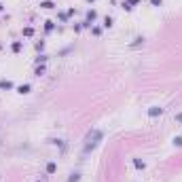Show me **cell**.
Here are the masks:
<instances>
[{
  "label": "cell",
  "instance_id": "1",
  "mask_svg": "<svg viewBox=\"0 0 182 182\" xmlns=\"http://www.w3.org/2000/svg\"><path fill=\"white\" fill-rule=\"evenodd\" d=\"M102 138H104V133H102V129H91L89 133H87V138H85V152H91V150H95L98 146H100V142H102Z\"/></svg>",
  "mask_w": 182,
  "mask_h": 182
},
{
  "label": "cell",
  "instance_id": "2",
  "mask_svg": "<svg viewBox=\"0 0 182 182\" xmlns=\"http://www.w3.org/2000/svg\"><path fill=\"white\" fill-rule=\"evenodd\" d=\"M95 17H98V13H95L93 9H91V11L87 13V17H85V21H83V26H85V28H89V26H91V21H95Z\"/></svg>",
  "mask_w": 182,
  "mask_h": 182
},
{
  "label": "cell",
  "instance_id": "3",
  "mask_svg": "<svg viewBox=\"0 0 182 182\" xmlns=\"http://www.w3.org/2000/svg\"><path fill=\"white\" fill-rule=\"evenodd\" d=\"M163 115V108L161 106H150L148 108V117H161Z\"/></svg>",
  "mask_w": 182,
  "mask_h": 182
},
{
  "label": "cell",
  "instance_id": "4",
  "mask_svg": "<svg viewBox=\"0 0 182 182\" xmlns=\"http://www.w3.org/2000/svg\"><path fill=\"white\" fill-rule=\"evenodd\" d=\"M138 2H140V0H125V2H123V9H125V11H131Z\"/></svg>",
  "mask_w": 182,
  "mask_h": 182
},
{
  "label": "cell",
  "instance_id": "5",
  "mask_svg": "<svg viewBox=\"0 0 182 182\" xmlns=\"http://www.w3.org/2000/svg\"><path fill=\"white\" fill-rule=\"evenodd\" d=\"M53 30H55V21H51V19L44 21V32H53Z\"/></svg>",
  "mask_w": 182,
  "mask_h": 182
},
{
  "label": "cell",
  "instance_id": "6",
  "mask_svg": "<svg viewBox=\"0 0 182 182\" xmlns=\"http://www.w3.org/2000/svg\"><path fill=\"white\" fill-rule=\"evenodd\" d=\"M133 167H135V169H144V167H146V163L142 161V159H133Z\"/></svg>",
  "mask_w": 182,
  "mask_h": 182
},
{
  "label": "cell",
  "instance_id": "7",
  "mask_svg": "<svg viewBox=\"0 0 182 182\" xmlns=\"http://www.w3.org/2000/svg\"><path fill=\"white\" fill-rule=\"evenodd\" d=\"M40 7H42V9H53V7H55V2H53V0H42Z\"/></svg>",
  "mask_w": 182,
  "mask_h": 182
},
{
  "label": "cell",
  "instance_id": "8",
  "mask_svg": "<svg viewBox=\"0 0 182 182\" xmlns=\"http://www.w3.org/2000/svg\"><path fill=\"white\" fill-rule=\"evenodd\" d=\"M30 89H32V87H30L28 83H26V85H19V87H17V91H19V93H30Z\"/></svg>",
  "mask_w": 182,
  "mask_h": 182
},
{
  "label": "cell",
  "instance_id": "9",
  "mask_svg": "<svg viewBox=\"0 0 182 182\" xmlns=\"http://www.w3.org/2000/svg\"><path fill=\"white\" fill-rule=\"evenodd\" d=\"M55 172H57V163H53V161L47 163V174H55Z\"/></svg>",
  "mask_w": 182,
  "mask_h": 182
},
{
  "label": "cell",
  "instance_id": "10",
  "mask_svg": "<svg viewBox=\"0 0 182 182\" xmlns=\"http://www.w3.org/2000/svg\"><path fill=\"white\" fill-rule=\"evenodd\" d=\"M42 74H44V66L38 64V66H36V70H34V76H42Z\"/></svg>",
  "mask_w": 182,
  "mask_h": 182
},
{
  "label": "cell",
  "instance_id": "11",
  "mask_svg": "<svg viewBox=\"0 0 182 182\" xmlns=\"http://www.w3.org/2000/svg\"><path fill=\"white\" fill-rule=\"evenodd\" d=\"M15 85L11 83V81H0V89H13Z\"/></svg>",
  "mask_w": 182,
  "mask_h": 182
},
{
  "label": "cell",
  "instance_id": "12",
  "mask_svg": "<svg viewBox=\"0 0 182 182\" xmlns=\"http://www.w3.org/2000/svg\"><path fill=\"white\" fill-rule=\"evenodd\" d=\"M21 47H24V44H21V42H19V40H15V42H13V44H11V49H13V51H15V53H19V51H21Z\"/></svg>",
  "mask_w": 182,
  "mask_h": 182
},
{
  "label": "cell",
  "instance_id": "13",
  "mask_svg": "<svg viewBox=\"0 0 182 182\" xmlns=\"http://www.w3.org/2000/svg\"><path fill=\"white\" fill-rule=\"evenodd\" d=\"M78 180H81V174H76V172L70 174V178H68V182H78Z\"/></svg>",
  "mask_w": 182,
  "mask_h": 182
},
{
  "label": "cell",
  "instance_id": "14",
  "mask_svg": "<svg viewBox=\"0 0 182 182\" xmlns=\"http://www.w3.org/2000/svg\"><path fill=\"white\" fill-rule=\"evenodd\" d=\"M32 34H34V28H30V26H28V28H24V36H28V38H30Z\"/></svg>",
  "mask_w": 182,
  "mask_h": 182
},
{
  "label": "cell",
  "instance_id": "15",
  "mask_svg": "<svg viewBox=\"0 0 182 182\" xmlns=\"http://www.w3.org/2000/svg\"><path fill=\"white\" fill-rule=\"evenodd\" d=\"M112 26V17H104V28H110Z\"/></svg>",
  "mask_w": 182,
  "mask_h": 182
},
{
  "label": "cell",
  "instance_id": "16",
  "mask_svg": "<svg viewBox=\"0 0 182 182\" xmlns=\"http://www.w3.org/2000/svg\"><path fill=\"white\" fill-rule=\"evenodd\" d=\"M174 144H176L178 148H182V135H178V138H174Z\"/></svg>",
  "mask_w": 182,
  "mask_h": 182
},
{
  "label": "cell",
  "instance_id": "17",
  "mask_svg": "<svg viewBox=\"0 0 182 182\" xmlns=\"http://www.w3.org/2000/svg\"><path fill=\"white\" fill-rule=\"evenodd\" d=\"M150 4H152V7H161L163 0H150Z\"/></svg>",
  "mask_w": 182,
  "mask_h": 182
},
{
  "label": "cell",
  "instance_id": "18",
  "mask_svg": "<svg viewBox=\"0 0 182 182\" xmlns=\"http://www.w3.org/2000/svg\"><path fill=\"white\" fill-rule=\"evenodd\" d=\"M68 19V13H59V21H66Z\"/></svg>",
  "mask_w": 182,
  "mask_h": 182
},
{
  "label": "cell",
  "instance_id": "19",
  "mask_svg": "<svg viewBox=\"0 0 182 182\" xmlns=\"http://www.w3.org/2000/svg\"><path fill=\"white\" fill-rule=\"evenodd\" d=\"M2 9H4V4H2V2H0V13H2Z\"/></svg>",
  "mask_w": 182,
  "mask_h": 182
},
{
  "label": "cell",
  "instance_id": "20",
  "mask_svg": "<svg viewBox=\"0 0 182 182\" xmlns=\"http://www.w3.org/2000/svg\"><path fill=\"white\" fill-rule=\"evenodd\" d=\"M87 2H93V0H87Z\"/></svg>",
  "mask_w": 182,
  "mask_h": 182
},
{
  "label": "cell",
  "instance_id": "21",
  "mask_svg": "<svg viewBox=\"0 0 182 182\" xmlns=\"http://www.w3.org/2000/svg\"><path fill=\"white\" fill-rule=\"evenodd\" d=\"M36 182H40V180H36Z\"/></svg>",
  "mask_w": 182,
  "mask_h": 182
}]
</instances>
